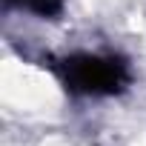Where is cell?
I'll return each instance as SVG.
<instances>
[{
    "instance_id": "obj_1",
    "label": "cell",
    "mask_w": 146,
    "mask_h": 146,
    "mask_svg": "<svg viewBox=\"0 0 146 146\" xmlns=\"http://www.w3.org/2000/svg\"><path fill=\"white\" fill-rule=\"evenodd\" d=\"M60 80L72 95L80 98H112L132 83V69L120 54L78 52L60 63Z\"/></svg>"
},
{
    "instance_id": "obj_2",
    "label": "cell",
    "mask_w": 146,
    "mask_h": 146,
    "mask_svg": "<svg viewBox=\"0 0 146 146\" xmlns=\"http://www.w3.org/2000/svg\"><path fill=\"white\" fill-rule=\"evenodd\" d=\"M23 9H29L37 17H49L52 20V17H57L63 12V0H26Z\"/></svg>"
},
{
    "instance_id": "obj_3",
    "label": "cell",
    "mask_w": 146,
    "mask_h": 146,
    "mask_svg": "<svg viewBox=\"0 0 146 146\" xmlns=\"http://www.w3.org/2000/svg\"><path fill=\"white\" fill-rule=\"evenodd\" d=\"M9 3H17V6H23V3H26V0H9Z\"/></svg>"
}]
</instances>
